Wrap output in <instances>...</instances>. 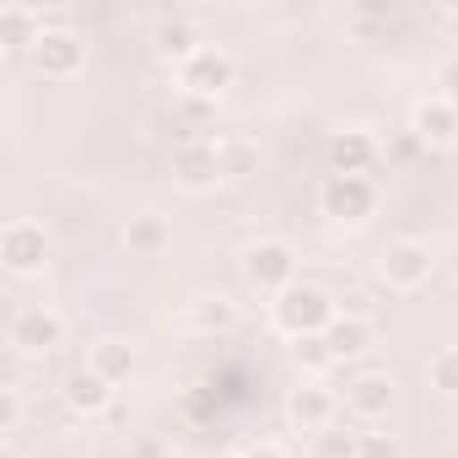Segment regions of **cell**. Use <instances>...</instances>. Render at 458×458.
I'll use <instances>...</instances> for the list:
<instances>
[{
  "mask_svg": "<svg viewBox=\"0 0 458 458\" xmlns=\"http://www.w3.org/2000/svg\"><path fill=\"white\" fill-rule=\"evenodd\" d=\"M388 28H394V12H388V6H351V12H345V33L361 38V44H372V38L388 33Z\"/></svg>",
  "mask_w": 458,
  "mask_h": 458,
  "instance_id": "21",
  "label": "cell"
},
{
  "mask_svg": "<svg viewBox=\"0 0 458 458\" xmlns=\"http://www.w3.org/2000/svg\"><path fill=\"white\" fill-rule=\"evenodd\" d=\"M6 340H12L22 356H49V351L65 345V318H60L55 308H44V302H28V308L12 313Z\"/></svg>",
  "mask_w": 458,
  "mask_h": 458,
  "instance_id": "5",
  "label": "cell"
},
{
  "mask_svg": "<svg viewBox=\"0 0 458 458\" xmlns=\"http://www.w3.org/2000/svg\"><path fill=\"white\" fill-rule=\"evenodd\" d=\"M292 361H297L308 377H318V372H329V367H335V351H329V340H324V335H302V340H292Z\"/></svg>",
  "mask_w": 458,
  "mask_h": 458,
  "instance_id": "22",
  "label": "cell"
},
{
  "mask_svg": "<svg viewBox=\"0 0 458 458\" xmlns=\"http://www.w3.org/2000/svg\"><path fill=\"white\" fill-rule=\"evenodd\" d=\"M356 442H361V431H351V426H329L324 437H313V447H318V458H356Z\"/></svg>",
  "mask_w": 458,
  "mask_h": 458,
  "instance_id": "25",
  "label": "cell"
},
{
  "mask_svg": "<svg viewBox=\"0 0 458 458\" xmlns=\"http://www.w3.org/2000/svg\"><path fill=\"white\" fill-rule=\"evenodd\" d=\"M324 162H329V173H356V178H367V167L377 162V135L361 130V124L329 130V135H324Z\"/></svg>",
  "mask_w": 458,
  "mask_h": 458,
  "instance_id": "11",
  "label": "cell"
},
{
  "mask_svg": "<svg viewBox=\"0 0 458 458\" xmlns=\"http://www.w3.org/2000/svg\"><path fill=\"white\" fill-rule=\"evenodd\" d=\"M243 458H292V453H286L281 442H254V447H249Z\"/></svg>",
  "mask_w": 458,
  "mask_h": 458,
  "instance_id": "29",
  "label": "cell"
},
{
  "mask_svg": "<svg viewBox=\"0 0 458 458\" xmlns=\"http://www.w3.org/2000/svg\"><path fill=\"white\" fill-rule=\"evenodd\" d=\"M114 383L108 377H98L92 367H76L71 377H65V388H60V399H65V410L71 415H87V420H98V415H108L114 410Z\"/></svg>",
  "mask_w": 458,
  "mask_h": 458,
  "instance_id": "12",
  "label": "cell"
},
{
  "mask_svg": "<svg viewBox=\"0 0 458 458\" xmlns=\"http://www.w3.org/2000/svg\"><path fill=\"white\" fill-rule=\"evenodd\" d=\"M335 415H340V399H335L318 377H302V383L292 388V399H286V420H292V431H302V437H324V431L335 426Z\"/></svg>",
  "mask_w": 458,
  "mask_h": 458,
  "instance_id": "10",
  "label": "cell"
},
{
  "mask_svg": "<svg viewBox=\"0 0 458 458\" xmlns=\"http://www.w3.org/2000/svg\"><path fill=\"white\" fill-rule=\"evenodd\" d=\"M437 87H442V98H447V103H458V60H447V65L437 71Z\"/></svg>",
  "mask_w": 458,
  "mask_h": 458,
  "instance_id": "28",
  "label": "cell"
},
{
  "mask_svg": "<svg viewBox=\"0 0 458 458\" xmlns=\"http://www.w3.org/2000/svg\"><path fill=\"white\" fill-rule=\"evenodd\" d=\"M243 281L276 302L286 286H297V249H292L286 238H259V243H249V249H243Z\"/></svg>",
  "mask_w": 458,
  "mask_h": 458,
  "instance_id": "3",
  "label": "cell"
},
{
  "mask_svg": "<svg viewBox=\"0 0 458 458\" xmlns=\"http://www.w3.org/2000/svg\"><path fill=\"white\" fill-rule=\"evenodd\" d=\"M431 270H437V259H431V249H426L420 238H399V243H388L383 259H377V276H383L388 292H415V286L431 281Z\"/></svg>",
  "mask_w": 458,
  "mask_h": 458,
  "instance_id": "7",
  "label": "cell"
},
{
  "mask_svg": "<svg viewBox=\"0 0 458 458\" xmlns=\"http://www.w3.org/2000/svg\"><path fill=\"white\" fill-rule=\"evenodd\" d=\"M426 377H431V388H437V394L458 399V345H442V351L426 361Z\"/></svg>",
  "mask_w": 458,
  "mask_h": 458,
  "instance_id": "23",
  "label": "cell"
},
{
  "mask_svg": "<svg viewBox=\"0 0 458 458\" xmlns=\"http://www.w3.org/2000/svg\"><path fill=\"white\" fill-rule=\"evenodd\" d=\"M221 162H226V178H249L259 167V146L254 140H221Z\"/></svg>",
  "mask_w": 458,
  "mask_h": 458,
  "instance_id": "24",
  "label": "cell"
},
{
  "mask_svg": "<svg viewBox=\"0 0 458 458\" xmlns=\"http://www.w3.org/2000/svg\"><path fill=\"white\" fill-rule=\"evenodd\" d=\"M33 71L49 76V81H71L81 65H87V38L71 33V28H44V38L33 44Z\"/></svg>",
  "mask_w": 458,
  "mask_h": 458,
  "instance_id": "9",
  "label": "cell"
},
{
  "mask_svg": "<svg viewBox=\"0 0 458 458\" xmlns=\"http://www.w3.org/2000/svg\"><path fill=\"white\" fill-rule=\"evenodd\" d=\"M205 44H199V33L183 22V17H167V22H157V33H151V55L162 60V65H189L194 55H199Z\"/></svg>",
  "mask_w": 458,
  "mask_h": 458,
  "instance_id": "16",
  "label": "cell"
},
{
  "mask_svg": "<svg viewBox=\"0 0 458 458\" xmlns=\"http://www.w3.org/2000/svg\"><path fill=\"white\" fill-rule=\"evenodd\" d=\"M345 404H351L356 420H388V410H394V377H388V372H361V377H351V383H345Z\"/></svg>",
  "mask_w": 458,
  "mask_h": 458,
  "instance_id": "14",
  "label": "cell"
},
{
  "mask_svg": "<svg viewBox=\"0 0 458 458\" xmlns=\"http://www.w3.org/2000/svg\"><path fill=\"white\" fill-rule=\"evenodd\" d=\"M318 210L335 226H367L377 216V183L356 178V173H329L324 189H318Z\"/></svg>",
  "mask_w": 458,
  "mask_h": 458,
  "instance_id": "2",
  "label": "cell"
},
{
  "mask_svg": "<svg viewBox=\"0 0 458 458\" xmlns=\"http://www.w3.org/2000/svg\"><path fill=\"white\" fill-rule=\"evenodd\" d=\"M173 183L189 194H210L216 183H226V162H221V140L210 135H189L173 146Z\"/></svg>",
  "mask_w": 458,
  "mask_h": 458,
  "instance_id": "4",
  "label": "cell"
},
{
  "mask_svg": "<svg viewBox=\"0 0 458 458\" xmlns=\"http://www.w3.org/2000/svg\"><path fill=\"white\" fill-rule=\"evenodd\" d=\"M87 367H92L98 377H108V383L119 388V383H130V377H135V367H140V356H135V345H130V340H119V335H108V340H98V345H92V356H87Z\"/></svg>",
  "mask_w": 458,
  "mask_h": 458,
  "instance_id": "18",
  "label": "cell"
},
{
  "mask_svg": "<svg viewBox=\"0 0 458 458\" xmlns=\"http://www.w3.org/2000/svg\"><path fill=\"white\" fill-rule=\"evenodd\" d=\"M410 130H415L420 146H453V140H458V103H447L442 92L420 98V103L410 108Z\"/></svg>",
  "mask_w": 458,
  "mask_h": 458,
  "instance_id": "13",
  "label": "cell"
},
{
  "mask_svg": "<svg viewBox=\"0 0 458 458\" xmlns=\"http://www.w3.org/2000/svg\"><path fill=\"white\" fill-rule=\"evenodd\" d=\"M0 265H6L12 276H38L49 265V238H44V226L17 216L6 221V233H0Z\"/></svg>",
  "mask_w": 458,
  "mask_h": 458,
  "instance_id": "8",
  "label": "cell"
},
{
  "mask_svg": "<svg viewBox=\"0 0 458 458\" xmlns=\"http://www.w3.org/2000/svg\"><path fill=\"white\" fill-rule=\"evenodd\" d=\"M216 458H243V453H216Z\"/></svg>",
  "mask_w": 458,
  "mask_h": 458,
  "instance_id": "30",
  "label": "cell"
},
{
  "mask_svg": "<svg viewBox=\"0 0 458 458\" xmlns=\"http://www.w3.org/2000/svg\"><path fill=\"white\" fill-rule=\"evenodd\" d=\"M356 458H399V442H394L388 431H361Z\"/></svg>",
  "mask_w": 458,
  "mask_h": 458,
  "instance_id": "26",
  "label": "cell"
},
{
  "mask_svg": "<svg viewBox=\"0 0 458 458\" xmlns=\"http://www.w3.org/2000/svg\"><path fill=\"white\" fill-rule=\"evenodd\" d=\"M340 313H335V302H329V292H318V286H286L276 302H270V324L286 335V340H302V335H324L329 324H335Z\"/></svg>",
  "mask_w": 458,
  "mask_h": 458,
  "instance_id": "1",
  "label": "cell"
},
{
  "mask_svg": "<svg viewBox=\"0 0 458 458\" xmlns=\"http://www.w3.org/2000/svg\"><path fill=\"white\" fill-rule=\"evenodd\" d=\"M124 249H130L135 259H157V254H167V249H173V226H167V216H157V210L130 216V221H124Z\"/></svg>",
  "mask_w": 458,
  "mask_h": 458,
  "instance_id": "15",
  "label": "cell"
},
{
  "mask_svg": "<svg viewBox=\"0 0 458 458\" xmlns=\"http://www.w3.org/2000/svg\"><path fill=\"white\" fill-rule=\"evenodd\" d=\"M38 38H44L38 12H28V6H6V12H0V49H6V55H33Z\"/></svg>",
  "mask_w": 458,
  "mask_h": 458,
  "instance_id": "19",
  "label": "cell"
},
{
  "mask_svg": "<svg viewBox=\"0 0 458 458\" xmlns=\"http://www.w3.org/2000/svg\"><path fill=\"white\" fill-rule=\"evenodd\" d=\"M189 324L199 329V335H233L238 329V302L233 297H221V292H210V297H194V308H189Z\"/></svg>",
  "mask_w": 458,
  "mask_h": 458,
  "instance_id": "20",
  "label": "cell"
},
{
  "mask_svg": "<svg viewBox=\"0 0 458 458\" xmlns=\"http://www.w3.org/2000/svg\"><path fill=\"white\" fill-rule=\"evenodd\" d=\"M22 410H28V404H22L17 388H0V431H6V437L22 426Z\"/></svg>",
  "mask_w": 458,
  "mask_h": 458,
  "instance_id": "27",
  "label": "cell"
},
{
  "mask_svg": "<svg viewBox=\"0 0 458 458\" xmlns=\"http://www.w3.org/2000/svg\"><path fill=\"white\" fill-rule=\"evenodd\" d=\"M324 340H329L335 361H356V356H367V351L377 345V329H372V318H361V313H340V318L324 329Z\"/></svg>",
  "mask_w": 458,
  "mask_h": 458,
  "instance_id": "17",
  "label": "cell"
},
{
  "mask_svg": "<svg viewBox=\"0 0 458 458\" xmlns=\"http://www.w3.org/2000/svg\"><path fill=\"white\" fill-rule=\"evenodd\" d=\"M238 81V65H233V55L226 49H199L183 71H178V87H183V98H194V103H216V98H226V87Z\"/></svg>",
  "mask_w": 458,
  "mask_h": 458,
  "instance_id": "6",
  "label": "cell"
}]
</instances>
